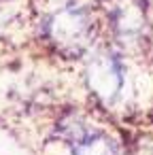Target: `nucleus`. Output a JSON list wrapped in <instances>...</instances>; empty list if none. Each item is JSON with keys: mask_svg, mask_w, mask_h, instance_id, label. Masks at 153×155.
I'll return each instance as SVG.
<instances>
[{"mask_svg": "<svg viewBox=\"0 0 153 155\" xmlns=\"http://www.w3.org/2000/svg\"><path fill=\"white\" fill-rule=\"evenodd\" d=\"M94 13L79 2H66L53 9L45 19L47 41L64 55L85 53L94 43Z\"/></svg>", "mask_w": 153, "mask_h": 155, "instance_id": "obj_1", "label": "nucleus"}, {"mask_svg": "<svg viewBox=\"0 0 153 155\" xmlns=\"http://www.w3.org/2000/svg\"><path fill=\"white\" fill-rule=\"evenodd\" d=\"M85 83L100 102L115 104L125 85V70L121 60L108 49L94 51L85 62Z\"/></svg>", "mask_w": 153, "mask_h": 155, "instance_id": "obj_2", "label": "nucleus"}, {"mask_svg": "<svg viewBox=\"0 0 153 155\" xmlns=\"http://www.w3.org/2000/svg\"><path fill=\"white\" fill-rule=\"evenodd\" d=\"M108 24L121 47L136 49L147 38V13L142 0H111Z\"/></svg>", "mask_w": 153, "mask_h": 155, "instance_id": "obj_3", "label": "nucleus"}, {"mask_svg": "<svg viewBox=\"0 0 153 155\" xmlns=\"http://www.w3.org/2000/svg\"><path fill=\"white\" fill-rule=\"evenodd\" d=\"M68 140L70 155H119L117 140L102 130L79 127Z\"/></svg>", "mask_w": 153, "mask_h": 155, "instance_id": "obj_4", "label": "nucleus"}]
</instances>
